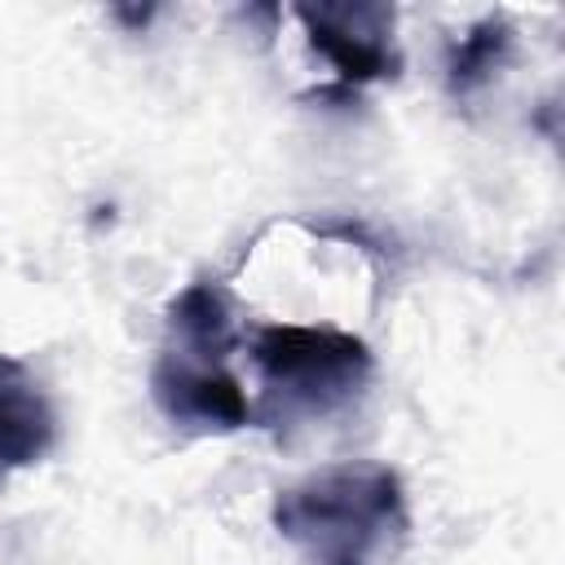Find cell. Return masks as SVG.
Instances as JSON below:
<instances>
[{"label":"cell","instance_id":"3","mask_svg":"<svg viewBox=\"0 0 565 565\" xmlns=\"http://www.w3.org/2000/svg\"><path fill=\"white\" fill-rule=\"evenodd\" d=\"M309 44L331 62L335 84L318 88V102H353L362 84L393 79L402 57L393 49V9L384 4H296Z\"/></svg>","mask_w":565,"mask_h":565},{"label":"cell","instance_id":"7","mask_svg":"<svg viewBox=\"0 0 565 565\" xmlns=\"http://www.w3.org/2000/svg\"><path fill=\"white\" fill-rule=\"evenodd\" d=\"M119 18H128V22H146L150 18V9H115Z\"/></svg>","mask_w":565,"mask_h":565},{"label":"cell","instance_id":"5","mask_svg":"<svg viewBox=\"0 0 565 565\" xmlns=\"http://www.w3.org/2000/svg\"><path fill=\"white\" fill-rule=\"evenodd\" d=\"M57 419L40 384L18 358L0 353V472L35 463L53 446Z\"/></svg>","mask_w":565,"mask_h":565},{"label":"cell","instance_id":"6","mask_svg":"<svg viewBox=\"0 0 565 565\" xmlns=\"http://www.w3.org/2000/svg\"><path fill=\"white\" fill-rule=\"evenodd\" d=\"M512 49V31L503 18H481L468 35H459V44L450 49V62H446V84L450 93H472L481 88L508 57Z\"/></svg>","mask_w":565,"mask_h":565},{"label":"cell","instance_id":"4","mask_svg":"<svg viewBox=\"0 0 565 565\" xmlns=\"http://www.w3.org/2000/svg\"><path fill=\"white\" fill-rule=\"evenodd\" d=\"M150 393L159 411L194 433H234L252 424V402L238 375L216 362H199L190 353L163 349L150 371Z\"/></svg>","mask_w":565,"mask_h":565},{"label":"cell","instance_id":"1","mask_svg":"<svg viewBox=\"0 0 565 565\" xmlns=\"http://www.w3.org/2000/svg\"><path fill=\"white\" fill-rule=\"evenodd\" d=\"M274 525L309 565H384L411 516L393 468L331 463L278 490Z\"/></svg>","mask_w":565,"mask_h":565},{"label":"cell","instance_id":"2","mask_svg":"<svg viewBox=\"0 0 565 565\" xmlns=\"http://www.w3.org/2000/svg\"><path fill=\"white\" fill-rule=\"evenodd\" d=\"M252 366L260 380L252 424L274 428L296 415H327L344 406L371 375V349L340 327L269 322L252 335Z\"/></svg>","mask_w":565,"mask_h":565}]
</instances>
